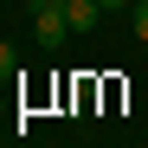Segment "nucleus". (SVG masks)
I'll list each match as a JSON object with an SVG mask.
<instances>
[{
  "label": "nucleus",
  "instance_id": "obj_5",
  "mask_svg": "<svg viewBox=\"0 0 148 148\" xmlns=\"http://www.w3.org/2000/svg\"><path fill=\"white\" fill-rule=\"evenodd\" d=\"M122 7H135V0H103V13H122Z\"/></svg>",
  "mask_w": 148,
  "mask_h": 148
},
{
  "label": "nucleus",
  "instance_id": "obj_3",
  "mask_svg": "<svg viewBox=\"0 0 148 148\" xmlns=\"http://www.w3.org/2000/svg\"><path fill=\"white\" fill-rule=\"evenodd\" d=\"M129 26H135V39L148 45V0H135V7H129Z\"/></svg>",
  "mask_w": 148,
  "mask_h": 148
},
{
  "label": "nucleus",
  "instance_id": "obj_2",
  "mask_svg": "<svg viewBox=\"0 0 148 148\" xmlns=\"http://www.w3.org/2000/svg\"><path fill=\"white\" fill-rule=\"evenodd\" d=\"M64 19H71V32H97L103 26V0H58Z\"/></svg>",
  "mask_w": 148,
  "mask_h": 148
},
{
  "label": "nucleus",
  "instance_id": "obj_4",
  "mask_svg": "<svg viewBox=\"0 0 148 148\" xmlns=\"http://www.w3.org/2000/svg\"><path fill=\"white\" fill-rule=\"evenodd\" d=\"M7 64H13V45H7V39H0V71H7Z\"/></svg>",
  "mask_w": 148,
  "mask_h": 148
},
{
  "label": "nucleus",
  "instance_id": "obj_1",
  "mask_svg": "<svg viewBox=\"0 0 148 148\" xmlns=\"http://www.w3.org/2000/svg\"><path fill=\"white\" fill-rule=\"evenodd\" d=\"M26 13H32V39L45 45V52H64V39H71V19L58 0H26Z\"/></svg>",
  "mask_w": 148,
  "mask_h": 148
}]
</instances>
